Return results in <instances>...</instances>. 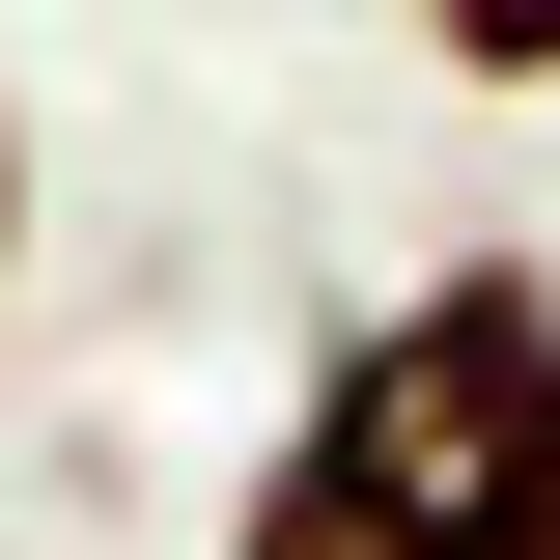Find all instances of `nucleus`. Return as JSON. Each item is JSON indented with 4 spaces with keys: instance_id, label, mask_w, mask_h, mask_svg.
<instances>
[{
    "instance_id": "1",
    "label": "nucleus",
    "mask_w": 560,
    "mask_h": 560,
    "mask_svg": "<svg viewBox=\"0 0 560 560\" xmlns=\"http://www.w3.org/2000/svg\"><path fill=\"white\" fill-rule=\"evenodd\" d=\"M224 560H560V253H420L280 393Z\"/></svg>"
},
{
    "instance_id": "2",
    "label": "nucleus",
    "mask_w": 560,
    "mask_h": 560,
    "mask_svg": "<svg viewBox=\"0 0 560 560\" xmlns=\"http://www.w3.org/2000/svg\"><path fill=\"white\" fill-rule=\"evenodd\" d=\"M420 57L477 84V113H533V84H560V0H420Z\"/></svg>"
},
{
    "instance_id": "3",
    "label": "nucleus",
    "mask_w": 560,
    "mask_h": 560,
    "mask_svg": "<svg viewBox=\"0 0 560 560\" xmlns=\"http://www.w3.org/2000/svg\"><path fill=\"white\" fill-rule=\"evenodd\" d=\"M0 308H28V113H0Z\"/></svg>"
}]
</instances>
